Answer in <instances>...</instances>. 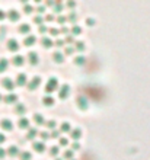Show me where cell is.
Returning <instances> with one entry per match:
<instances>
[{
	"instance_id": "obj_5",
	"label": "cell",
	"mask_w": 150,
	"mask_h": 160,
	"mask_svg": "<svg viewBox=\"0 0 150 160\" xmlns=\"http://www.w3.org/2000/svg\"><path fill=\"white\" fill-rule=\"evenodd\" d=\"M76 103H77V106H79L80 109H88V105H89V102L88 99L85 96H77V101H76Z\"/></svg>"
},
{
	"instance_id": "obj_37",
	"label": "cell",
	"mask_w": 150,
	"mask_h": 160,
	"mask_svg": "<svg viewBox=\"0 0 150 160\" xmlns=\"http://www.w3.org/2000/svg\"><path fill=\"white\" fill-rule=\"evenodd\" d=\"M60 134H61V132H60V130H53V131H51V134H50V137H51V138H59Z\"/></svg>"
},
{
	"instance_id": "obj_43",
	"label": "cell",
	"mask_w": 150,
	"mask_h": 160,
	"mask_svg": "<svg viewBox=\"0 0 150 160\" xmlns=\"http://www.w3.org/2000/svg\"><path fill=\"white\" fill-rule=\"evenodd\" d=\"M66 42H67V44H73V42H75L73 35H69V37H66Z\"/></svg>"
},
{
	"instance_id": "obj_6",
	"label": "cell",
	"mask_w": 150,
	"mask_h": 160,
	"mask_svg": "<svg viewBox=\"0 0 150 160\" xmlns=\"http://www.w3.org/2000/svg\"><path fill=\"white\" fill-rule=\"evenodd\" d=\"M28 61H29V64H32V66H37V64L39 63L38 54L35 51H29V52H28Z\"/></svg>"
},
{
	"instance_id": "obj_46",
	"label": "cell",
	"mask_w": 150,
	"mask_h": 160,
	"mask_svg": "<svg viewBox=\"0 0 150 160\" xmlns=\"http://www.w3.org/2000/svg\"><path fill=\"white\" fill-rule=\"evenodd\" d=\"M32 10H34V8L31 6V4H26V6H25V13H31Z\"/></svg>"
},
{
	"instance_id": "obj_17",
	"label": "cell",
	"mask_w": 150,
	"mask_h": 160,
	"mask_svg": "<svg viewBox=\"0 0 150 160\" xmlns=\"http://www.w3.org/2000/svg\"><path fill=\"white\" fill-rule=\"evenodd\" d=\"M38 134H39V132H38L37 128H28V134H26V138H28V140H34Z\"/></svg>"
},
{
	"instance_id": "obj_29",
	"label": "cell",
	"mask_w": 150,
	"mask_h": 160,
	"mask_svg": "<svg viewBox=\"0 0 150 160\" xmlns=\"http://www.w3.org/2000/svg\"><path fill=\"white\" fill-rule=\"evenodd\" d=\"M63 156H64V159H67V160H71L73 159V157H75V152H73V150H66V152L63 153Z\"/></svg>"
},
{
	"instance_id": "obj_47",
	"label": "cell",
	"mask_w": 150,
	"mask_h": 160,
	"mask_svg": "<svg viewBox=\"0 0 150 160\" xmlns=\"http://www.w3.org/2000/svg\"><path fill=\"white\" fill-rule=\"evenodd\" d=\"M66 21H67L66 16H59V18H57V22H59V23H64Z\"/></svg>"
},
{
	"instance_id": "obj_11",
	"label": "cell",
	"mask_w": 150,
	"mask_h": 160,
	"mask_svg": "<svg viewBox=\"0 0 150 160\" xmlns=\"http://www.w3.org/2000/svg\"><path fill=\"white\" fill-rule=\"evenodd\" d=\"M70 137L71 140H75V141H77V140L82 137V130L80 128H71L70 131Z\"/></svg>"
},
{
	"instance_id": "obj_34",
	"label": "cell",
	"mask_w": 150,
	"mask_h": 160,
	"mask_svg": "<svg viewBox=\"0 0 150 160\" xmlns=\"http://www.w3.org/2000/svg\"><path fill=\"white\" fill-rule=\"evenodd\" d=\"M45 125L50 128V130H55V127H57V122L54 119H50V121H45Z\"/></svg>"
},
{
	"instance_id": "obj_16",
	"label": "cell",
	"mask_w": 150,
	"mask_h": 160,
	"mask_svg": "<svg viewBox=\"0 0 150 160\" xmlns=\"http://www.w3.org/2000/svg\"><path fill=\"white\" fill-rule=\"evenodd\" d=\"M18 125H19V128H29V119L25 117H21V119L18 121Z\"/></svg>"
},
{
	"instance_id": "obj_27",
	"label": "cell",
	"mask_w": 150,
	"mask_h": 160,
	"mask_svg": "<svg viewBox=\"0 0 150 160\" xmlns=\"http://www.w3.org/2000/svg\"><path fill=\"white\" fill-rule=\"evenodd\" d=\"M86 63V58H85L83 55H77L75 58V64L76 66H83V64Z\"/></svg>"
},
{
	"instance_id": "obj_35",
	"label": "cell",
	"mask_w": 150,
	"mask_h": 160,
	"mask_svg": "<svg viewBox=\"0 0 150 160\" xmlns=\"http://www.w3.org/2000/svg\"><path fill=\"white\" fill-rule=\"evenodd\" d=\"M39 137H41L42 138V141H47V140H50L51 137H50V132H47V131H41V132H39Z\"/></svg>"
},
{
	"instance_id": "obj_28",
	"label": "cell",
	"mask_w": 150,
	"mask_h": 160,
	"mask_svg": "<svg viewBox=\"0 0 150 160\" xmlns=\"http://www.w3.org/2000/svg\"><path fill=\"white\" fill-rule=\"evenodd\" d=\"M8 66H9L8 60H6V58H0V73L4 72V70L8 68Z\"/></svg>"
},
{
	"instance_id": "obj_40",
	"label": "cell",
	"mask_w": 150,
	"mask_h": 160,
	"mask_svg": "<svg viewBox=\"0 0 150 160\" xmlns=\"http://www.w3.org/2000/svg\"><path fill=\"white\" fill-rule=\"evenodd\" d=\"M61 10H63V4H61V3H55V4H54V12L60 13Z\"/></svg>"
},
{
	"instance_id": "obj_39",
	"label": "cell",
	"mask_w": 150,
	"mask_h": 160,
	"mask_svg": "<svg viewBox=\"0 0 150 160\" xmlns=\"http://www.w3.org/2000/svg\"><path fill=\"white\" fill-rule=\"evenodd\" d=\"M38 32H39V34H45V32H48V28H47L45 25H39V28H38Z\"/></svg>"
},
{
	"instance_id": "obj_9",
	"label": "cell",
	"mask_w": 150,
	"mask_h": 160,
	"mask_svg": "<svg viewBox=\"0 0 150 160\" xmlns=\"http://www.w3.org/2000/svg\"><path fill=\"white\" fill-rule=\"evenodd\" d=\"M8 50L9 51H18L19 50V42L16 41V39H9L8 41Z\"/></svg>"
},
{
	"instance_id": "obj_32",
	"label": "cell",
	"mask_w": 150,
	"mask_h": 160,
	"mask_svg": "<svg viewBox=\"0 0 150 160\" xmlns=\"http://www.w3.org/2000/svg\"><path fill=\"white\" fill-rule=\"evenodd\" d=\"M19 156H21V160H31V157H32L29 152H21Z\"/></svg>"
},
{
	"instance_id": "obj_51",
	"label": "cell",
	"mask_w": 150,
	"mask_h": 160,
	"mask_svg": "<svg viewBox=\"0 0 150 160\" xmlns=\"http://www.w3.org/2000/svg\"><path fill=\"white\" fill-rule=\"evenodd\" d=\"M4 156H6V150L0 148V159H2V157H4Z\"/></svg>"
},
{
	"instance_id": "obj_58",
	"label": "cell",
	"mask_w": 150,
	"mask_h": 160,
	"mask_svg": "<svg viewBox=\"0 0 150 160\" xmlns=\"http://www.w3.org/2000/svg\"><path fill=\"white\" fill-rule=\"evenodd\" d=\"M71 160H76V159H71Z\"/></svg>"
},
{
	"instance_id": "obj_44",
	"label": "cell",
	"mask_w": 150,
	"mask_h": 160,
	"mask_svg": "<svg viewBox=\"0 0 150 160\" xmlns=\"http://www.w3.org/2000/svg\"><path fill=\"white\" fill-rule=\"evenodd\" d=\"M67 144H69V140L61 137V138H60V146H67Z\"/></svg>"
},
{
	"instance_id": "obj_42",
	"label": "cell",
	"mask_w": 150,
	"mask_h": 160,
	"mask_svg": "<svg viewBox=\"0 0 150 160\" xmlns=\"http://www.w3.org/2000/svg\"><path fill=\"white\" fill-rule=\"evenodd\" d=\"M48 31H50L51 35H55V37H57V35H60V31L55 29V28H51V29H48Z\"/></svg>"
},
{
	"instance_id": "obj_23",
	"label": "cell",
	"mask_w": 150,
	"mask_h": 160,
	"mask_svg": "<svg viewBox=\"0 0 150 160\" xmlns=\"http://www.w3.org/2000/svg\"><path fill=\"white\" fill-rule=\"evenodd\" d=\"M6 153H8L9 156H18V154H19V148H18L16 146H10Z\"/></svg>"
},
{
	"instance_id": "obj_50",
	"label": "cell",
	"mask_w": 150,
	"mask_h": 160,
	"mask_svg": "<svg viewBox=\"0 0 150 160\" xmlns=\"http://www.w3.org/2000/svg\"><path fill=\"white\" fill-rule=\"evenodd\" d=\"M63 44H64V41H63V39H57V41H55V45H57V47H61Z\"/></svg>"
},
{
	"instance_id": "obj_1",
	"label": "cell",
	"mask_w": 150,
	"mask_h": 160,
	"mask_svg": "<svg viewBox=\"0 0 150 160\" xmlns=\"http://www.w3.org/2000/svg\"><path fill=\"white\" fill-rule=\"evenodd\" d=\"M57 88H59V80H57V77H50L45 84V92L48 93V95H51V92H54Z\"/></svg>"
},
{
	"instance_id": "obj_52",
	"label": "cell",
	"mask_w": 150,
	"mask_h": 160,
	"mask_svg": "<svg viewBox=\"0 0 150 160\" xmlns=\"http://www.w3.org/2000/svg\"><path fill=\"white\" fill-rule=\"evenodd\" d=\"M4 140H6V137H4L3 134H0V144H2V143H4Z\"/></svg>"
},
{
	"instance_id": "obj_2",
	"label": "cell",
	"mask_w": 150,
	"mask_h": 160,
	"mask_svg": "<svg viewBox=\"0 0 150 160\" xmlns=\"http://www.w3.org/2000/svg\"><path fill=\"white\" fill-rule=\"evenodd\" d=\"M69 95H70V86L67 83L61 84V86H60V90H59V98L60 99H66Z\"/></svg>"
},
{
	"instance_id": "obj_45",
	"label": "cell",
	"mask_w": 150,
	"mask_h": 160,
	"mask_svg": "<svg viewBox=\"0 0 150 160\" xmlns=\"http://www.w3.org/2000/svg\"><path fill=\"white\" fill-rule=\"evenodd\" d=\"M86 25H88V26H93V25H95V21H93V19H91V18H88V19H86Z\"/></svg>"
},
{
	"instance_id": "obj_53",
	"label": "cell",
	"mask_w": 150,
	"mask_h": 160,
	"mask_svg": "<svg viewBox=\"0 0 150 160\" xmlns=\"http://www.w3.org/2000/svg\"><path fill=\"white\" fill-rule=\"evenodd\" d=\"M75 2H69V3H67V6H69V8H75Z\"/></svg>"
},
{
	"instance_id": "obj_31",
	"label": "cell",
	"mask_w": 150,
	"mask_h": 160,
	"mask_svg": "<svg viewBox=\"0 0 150 160\" xmlns=\"http://www.w3.org/2000/svg\"><path fill=\"white\" fill-rule=\"evenodd\" d=\"M71 34L73 35H79V34H82V28H80L77 23L76 25H73V28H71Z\"/></svg>"
},
{
	"instance_id": "obj_54",
	"label": "cell",
	"mask_w": 150,
	"mask_h": 160,
	"mask_svg": "<svg viewBox=\"0 0 150 160\" xmlns=\"http://www.w3.org/2000/svg\"><path fill=\"white\" fill-rule=\"evenodd\" d=\"M4 16H6V15H4V13H3V10H0V19H3Z\"/></svg>"
},
{
	"instance_id": "obj_12",
	"label": "cell",
	"mask_w": 150,
	"mask_h": 160,
	"mask_svg": "<svg viewBox=\"0 0 150 160\" xmlns=\"http://www.w3.org/2000/svg\"><path fill=\"white\" fill-rule=\"evenodd\" d=\"M15 112H16L18 115L23 117V115L26 114V106L23 105V103H16V106H15Z\"/></svg>"
},
{
	"instance_id": "obj_8",
	"label": "cell",
	"mask_w": 150,
	"mask_h": 160,
	"mask_svg": "<svg viewBox=\"0 0 150 160\" xmlns=\"http://www.w3.org/2000/svg\"><path fill=\"white\" fill-rule=\"evenodd\" d=\"M0 125H2V128H3V130H6V131H12L13 130V122L10 121V119H8V118L2 119Z\"/></svg>"
},
{
	"instance_id": "obj_49",
	"label": "cell",
	"mask_w": 150,
	"mask_h": 160,
	"mask_svg": "<svg viewBox=\"0 0 150 160\" xmlns=\"http://www.w3.org/2000/svg\"><path fill=\"white\" fill-rule=\"evenodd\" d=\"M69 32H70V29H69L67 26H63L61 31H60V34H69Z\"/></svg>"
},
{
	"instance_id": "obj_41",
	"label": "cell",
	"mask_w": 150,
	"mask_h": 160,
	"mask_svg": "<svg viewBox=\"0 0 150 160\" xmlns=\"http://www.w3.org/2000/svg\"><path fill=\"white\" fill-rule=\"evenodd\" d=\"M71 150H73V152H76V150H80V144L77 143V141H75V143L71 144Z\"/></svg>"
},
{
	"instance_id": "obj_15",
	"label": "cell",
	"mask_w": 150,
	"mask_h": 160,
	"mask_svg": "<svg viewBox=\"0 0 150 160\" xmlns=\"http://www.w3.org/2000/svg\"><path fill=\"white\" fill-rule=\"evenodd\" d=\"M41 44L45 47V48H51V47L54 45V42H53V39H51L50 37H42V38H41Z\"/></svg>"
},
{
	"instance_id": "obj_19",
	"label": "cell",
	"mask_w": 150,
	"mask_h": 160,
	"mask_svg": "<svg viewBox=\"0 0 150 160\" xmlns=\"http://www.w3.org/2000/svg\"><path fill=\"white\" fill-rule=\"evenodd\" d=\"M42 103L47 106H51L53 103H54V98L51 96V95H45V96L42 98Z\"/></svg>"
},
{
	"instance_id": "obj_21",
	"label": "cell",
	"mask_w": 150,
	"mask_h": 160,
	"mask_svg": "<svg viewBox=\"0 0 150 160\" xmlns=\"http://www.w3.org/2000/svg\"><path fill=\"white\" fill-rule=\"evenodd\" d=\"M18 29H19V32H22V34H29L31 26H29V23H21Z\"/></svg>"
},
{
	"instance_id": "obj_3",
	"label": "cell",
	"mask_w": 150,
	"mask_h": 160,
	"mask_svg": "<svg viewBox=\"0 0 150 160\" xmlns=\"http://www.w3.org/2000/svg\"><path fill=\"white\" fill-rule=\"evenodd\" d=\"M39 84H41V77H39V76H35L32 80H31V82H28V83H26V88L29 89V90H35V89H37Z\"/></svg>"
},
{
	"instance_id": "obj_13",
	"label": "cell",
	"mask_w": 150,
	"mask_h": 160,
	"mask_svg": "<svg viewBox=\"0 0 150 160\" xmlns=\"http://www.w3.org/2000/svg\"><path fill=\"white\" fill-rule=\"evenodd\" d=\"M35 42H37V37H35V35H26V38L23 39V44H25L26 47L34 45Z\"/></svg>"
},
{
	"instance_id": "obj_38",
	"label": "cell",
	"mask_w": 150,
	"mask_h": 160,
	"mask_svg": "<svg viewBox=\"0 0 150 160\" xmlns=\"http://www.w3.org/2000/svg\"><path fill=\"white\" fill-rule=\"evenodd\" d=\"M34 21L37 22L38 25H42V23H44V18H42L41 15H38V16H35V18H34Z\"/></svg>"
},
{
	"instance_id": "obj_57",
	"label": "cell",
	"mask_w": 150,
	"mask_h": 160,
	"mask_svg": "<svg viewBox=\"0 0 150 160\" xmlns=\"http://www.w3.org/2000/svg\"><path fill=\"white\" fill-rule=\"evenodd\" d=\"M55 160H63V159H60V157H59V159H55Z\"/></svg>"
},
{
	"instance_id": "obj_25",
	"label": "cell",
	"mask_w": 150,
	"mask_h": 160,
	"mask_svg": "<svg viewBox=\"0 0 150 160\" xmlns=\"http://www.w3.org/2000/svg\"><path fill=\"white\" fill-rule=\"evenodd\" d=\"M71 131V125L69 122H63L61 127H60V132H70Z\"/></svg>"
},
{
	"instance_id": "obj_14",
	"label": "cell",
	"mask_w": 150,
	"mask_h": 160,
	"mask_svg": "<svg viewBox=\"0 0 150 160\" xmlns=\"http://www.w3.org/2000/svg\"><path fill=\"white\" fill-rule=\"evenodd\" d=\"M53 60H54L55 63H59V64L64 63V54L60 52V51H55L54 54H53Z\"/></svg>"
},
{
	"instance_id": "obj_55",
	"label": "cell",
	"mask_w": 150,
	"mask_h": 160,
	"mask_svg": "<svg viewBox=\"0 0 150 160\" xmlns=\"http://www.w3.org/2000/svg\"><path fill=\"white\" fill-rule=\"evenodd\" d=\"M45 19H47V21H53V16H51V15H48V16H47Z\"/></svg>"
},
{
	"instance_id": "obj_33",
	"label": "cell",
	"mask_w": 150,
	"mask_h": 160,
	"mask_svg": "<svg viewBox=\"0 0 150 160\" xmlns=\"http://www.w3.org/2000/svg\"><path fill=\"white\" fill-rule=\"evenodd\" d=\"M76 19H77V13L76 12H71L69 16H67V21H70L71 23H75L76 25Z\"/></svg>"
},
{
	"instance_id": "obj_56",
	"label": "cell",
	"mask_w": 150,
	"mask_h": 160,
	"mask_svg": "<svg viewBox=\"0 0 150 160\" xmlns=\"http://www.w3.org/2000/svg\"><path fill=\"white\" fill-rule=\"evenodd\" d=\"M0 101H3V96H2V95H0Z\"/></svg>"
},
{
	"instance_id": "obj_7",
	"label": "cell",
	"mask_w": 150,
	"mask_h": 160,
	"mask_svg": "<svg viewBox=\"0 0 150 160\" xmlns=\"http://www.w3.org/2000/svg\"><path fill=\"white\" fill-rule=\"evenodd\" d=\"M26 83H28V79H26V74L25 73H21V74H18L16 77V86H26Z\"/></svg>"
},
{
	"instance_id": "obj_30",
	"label": "cell",
	"mask_w": 150,
	"mask_h": 160,
	"mask_svg": "<svg viewBox=\"0 0 150 160\" xmlns=\"http://www.w3.org/2000/svg\"><path fill=\"white\" fill-rule=\"evenodd\" d=\"M59 153H60V147H59V146H53V147L50 148V156L55 157Z\"/></svg>"
},
{
	"instance_id": "obj_10",
	"label": "cell",
	"mask_w": 150,
	"mask_h": 160,
	"mask_svg": "<svg viewBox=\"0 0 150 160\" xmlns=\"http://www.w3.org/2000/svg\"><path fill=\"white\" fill-rule=\"evenodd\" d=\"M12 63H13V66H16V67L23 66V63H25V57H23V55H15V57L12 58Z\"/></svg>"
},
{
	"instance_id": "obj_48",
	"label": "cell",
	"mask_w": 150,
	"mask_h": 160,
	"mask_svg": "<svg viewBox=\"0 0 150 160\" xmlns=\"http://www.w3.org/2000/svg\"><path fill=\"white\" fill-rule=\"evenodd\" d=\"M37 10H38V13L41 15V13L45 12V6H42V4H41V6H38V8H37Z\"/></svg>"
},
{
	"instance_id": "obj_22",
	"label": "cell",
	"mask_w": 150,
	"mask_h": 160,
	"mask_svg": "<svg viewBox=\"0 0 150 160\" xmlns=\"http://www.w3.org/2000/svg\"><path fill=\"white\" fill-rule=\"evenodd\" d=\"M34 121L37 122L38 125H44V124H45V119H44V117H42L41 114H35V115H34Z\"/></svg>"
},
{
	"instance_id": "obj_36",
	"label": "cell",
	"mask_w": 150,
	"mask_h": 160,
	"mask_svg": "<svg viewBox=\"0 0 150 160\" xmlns=\"http://www.w3.org/2000/svg\"><path fill=\"white\" fill-rule=\"evenodd\" d=\"M64 54H66V55L75 54V47H69V45H67L66 48H64Z\"/></svg>"
},
{
	"instance_id": "obj_26",
	"label": "cell",
	"mask_w": 150,
	"mask_h": 160,
	"mask_svg": "<svg viewBox=\"0 0 150 160\" xmlns=\"http://www.w3.org/2000/svg\"><path fill=\"white\" fill-rule=\"evenodd\" d=\"M8 18L10 21H18V19H19V13H18L16 10H10V12L8 13Z\"/></svg>"
},
{
	"instance_id": "obj_4",
	"label": "cell",
	"mask_w": 150,
	"mask_h": 160,
	"mask_svg": "<svg viewBox=\"0 0 150 160\" xmlns=\"http://www.w3.org/2000/svg\"><path fill=\"white\" fill-rule=\"evenodd\" d=\"M2 86H3L4 89H8V90H13V88H15L16 84H15V82H13L12 79H9V77H4V79L2 80Z\"/></svg>"
},
{
	"instance_id": "obj_18",
	"label": "cell",
	"mask_w": 150,
	"mask_h": 160,
	"mask_svg": "<svg viewBox=\"0 0 150 160\" xmlns=\"http://www.w3.org/2000/svg\"><path fill=\"white\" fill-rule=\"evenodd\" d=\"M3 101L6 102V103H15V102L18 101V96L15 95V93H10V95H8V96L3 98Z\"/></svg>"
},
{
	"instance_id": "obj_24",
	"label": "cell",
	"mask_w": 150,
	"mask_h": 160,
	"mask_svg": "<svg viewBox=\"0 0 150 160\" xmlns=\"http://www.w3.org/2000/svg\"><path fill=\"white\" fill-rule=\"evenodd\" d=\"M86 50V45H85V42L83 41H77V42H75V51H85Z\"/></svg>"
},
{
	"instance_id": "obj_20",
	"label": "cell",
	"mask_w": 150,
	"mask_h": 160,
	"mask_svg": "<svg viewBox=\"0 0 150 160\" xmlns=\"http://www.w3.org/2000/svg\"><path fill=\"white\" fill-rule=\"evenodd\" d=\"M32 146H34V148H35L38 153H42L44 150H45V144H44V141H38V143H34Z\"/></svg>"
}]
</instances>
